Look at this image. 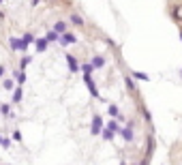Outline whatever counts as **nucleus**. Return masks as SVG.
Segmentation results:
<instances>
[{
	"label": "nucleus",
	"mask_w": 182,
	"mask_h": 165,
	"mask_svg": "<svg viewBox=\"0 0 182 165\" xmlns=\"http://www.w3.org/2000/svg\"><path fill=\"white\" fill-rule=\"evenodd\" d=\"M2 73H4V67H0V77H2Z\"/></svg>",
	"instance_id": "6ab92c4d"
},
{
	"label": "nucleus",
	"mask_w": 182,
	"mask_h": 165,
	"mask_svg": "<svg viewBox=\"0 0 182 165\" xmlns=\"http://www.w3.org/2000/svg\"><path fill=\"white\" fill-rule=\"evenodd\" d=\"M58 43H60V45H71V43H75V37H73V35H60Z\"/></svg>",
	"instance_id": "f257e3e1"
},
{
	"label": "nucleus",
	"mask_w": 182,
	"mask_h": 165,
	"mask_svg": "<svg viewBox=\"0 0 182 165\" xmlns=\"http://www.w3.org/2000/svg\"><path fill=\"white\" fill-rule=\"evenodd\" d=\"M67 62H69V69H71L73 73H75V71L79 69V64L75 62V56H67Z\"/></svg>",
	"instance_id": "f03ea898"
},
{
	"label": "nucleus",
	"mask_w": 182,
	"mask_h": 165,
	"mask_svg": "<svg viewBox=\"0 0 182 165\" xmlns=\"http://www.w3.org/2000/svg\"><path fill=\"white\" fill-rule=\"evenodd\" d=\"M71 22H73V24H75V26H82V24H84V19H82V17H79V15H75V13H73V15H71Z\"/></svg>",
	"instance_id": "423d86ee"
},
{
	"label": "nucleus",
	"mask_w": 182,
	"mask_h": 165,
	"mask_svg": "<svg viewBox=\"0 0 182 165\" xmlns=\"http://www.w3.org/2000/svg\"><path fill=\"white\" fill-rule=\"evenodd\" d=\"M64 30H67V24H64V22H58V24L54 26V32H56V35H64Z\"/></svg>",
	"instance_id": "7ed1b4c3"
},
{
	"label": "nucleus",
	"mask_w": 182,
	"mask_h": 165,
	"mask_svg": "<svg viewBox=\"0 0 182 165\" xmlns=\"http://www.w3.org/2000/svg\"><path fill=\"white\" fill-rule=\"evenodd\" d=\"M45 39H47V41H58V39H60V35H56V32H47Z\"/></svg>",
	"instance_id": "9b49d317"
},
{
	"label": "nucleus",
	"mask_w": 182,
	"mask_h": 165,
	"mask_svg": "<svg viewBox=\"0 0 182 165\" xmlns=\"http://www.w3.org/2000/svg\"><path fill=\"white\" fill-rule=\"evenodd\" d=\"M103 62H105V60H103L101 56H96V58L92 60V67H94V69H96V67H103Z\"/></svg>",
	"instance_id": "6e6552de"
},
{
	"label": "nucleus",
	"mask_w": 182,
	"mask_h": 165,
	"mask_svg": "<svg viewBox=\"0 0 182 165\" xmlns=\"http://www.w3.org/2000/svg\"><path fill=\"white\" fill-rule=\"evenodd\" d=\"M99 131H101V118L94 116V120H92V133H99Z\"/></svg>",
	"instance_id": "20e7f679"
},
{
	"label": "nucleus",
	"mask_w": 182,
	"mask_h": 165,
	"mask_svg": "<svg viewBox=\"0 0 182 165\" xmlns=\"http://www.w3.org/2000/svg\"><path fill=\"white\" fill-rule=\"evenodd\" d=\"M11 47L13 49H19V39H11Z\"/></svg>",
	"instance_id": "4468645a"
},
{
	"label": "nucleus",
	"mask_w": 182,
	"mask_h": 165,
	"mask_svg": "<svg viewBox=\"0 0 182 165\" xmlns=\"http://www.w3.org/2000/svg\"><path fill=\"white\" fill-rule=\"evenodd\" d=\"M2 86H4L6 90H11V88H13V80H4V82H2Z\"/></svg>",
	"instance_id": "ddd939ff"
},
{
	"label": "nucleus",
	"mask_w": 182,
	"mask_h": 165,
	"mask_svg": "<svg viewBox=\"0 0 182 165\" xmlns=\"http://www.w3.org/2000/svg\"><path fill=\"white\" fill-rule=\"evenodd\" d=\"M109 114H111V116H118V107L111 105V107H109Z\"/></svg>",
	"instance_id": "dca6fc26"
},
{
	"label": "nucleus",
	"mask_w": 182,
	"mask_h": 165,
	"mask_svg": "<svg viewBox=\"0 0 182 165\" xmlns=\"http://www.w3.org/2000/svg\"><path fill=\"white\" fill-rule=\"evenodd\" d=\"M0 2H2V0H0Z\"/></svg>",
	"instance_id": "412c9836"
},
{
	"label": "nucleus",
	"mask_w": 182,
	"mask_h": 165,
	"mask_svg": "<svg viewBox=\"0 0 182 165\" xmlns=\"http://www.w3.org/2000/svg\"><path fill=\"white\" fill-rule=\"evenodd\" d=\"M2 114H4V116H9V114H11V112H9V105H2Z\"/></svg>",
	"instance_id": "f3484780"
},
{
	"label": "nucleus",
	"mask_w": 182,
	"mask_h": 165,
	"mask_svg": "<svg viewBox=\"0 0 182 165\" xmlns=\"http://www.w3.org/2000/svg\"><path fill=\"white\" fill-rule=\"evenodd\" d=\"M111 135H114L111 131H105V133H103V137H105V139H111Z\"/></svg>",
	"instance_id": "a211bd4d"
},
{
	"label": "nucleus",
	"mask_w": 182,
	"mask_h": 165,
	"mask_svg": "<svg viewBox=\"0 0 182 165\" xmlns=\"http://www.w3.org/2000/svg\"><path fill=\"white\" fill-rule=\"evenodd\" d=\"M22 41L26 43V45H30V43L34 41V37H32V35H30V32H26V35H24V39H22Z\"/></svg>",
	"instance_id": "1a4fd4ad"
},
{
	"label": "nucleus",
	"mask_w": 182,
	"mask_h": 165,
	"mask_svg": "<svg viewBox=\"0 0 182 165\" xmlns=\"http://www.w3.org/2000/svg\"><path fill=\"white\" fill-rule=\"evenodd\" d=\"M9 144H11V139H4V137H0V146H4V148H6Z\"/></svg>",
	"instance_id": "2eb2a0df"
},
{
	"label": "nucleus",
	"mask_w": 182,
	"mask_h": 165,
	"mask_svg": "<svg viewBox=\"0 0 182 165\" xmlns=\"http://www.w3.org/2000/svg\"><path fill=\"white\" fill-rule=\"evenodd\" d=\"M37 2H39V0H32V4H37Z\"/></svg>",
	"instance_id": "aec40b11"
},
{
	"label": "nucleus",
	"mask_w": 182,
	"mask_h": 165,
	"mask_svg": "<svg viewBox=\"0 0 182 165\" xmlns=\"http://www.w3.org/2000/svg\"><path fill=\"white\" fill-rule=\"evenodd\" d=\"M28 64H30V56H24V58H22V69H26Z\"/></svg>",
	"instance_id": "f8f14e48"
},
{
	"label": "nucleus",
	"mask_w": 182,
	"mask_h": 165,
	"mask_svg": "<svg viewBox=\"0 0 182 165\" xmlns=\"http://www.w3.org/2000/svg\"><path fill=\"white\" fill-rule=\"evenodd\" d=\"M37 49H39V52H45L47 49V39H39V41H37Z\"/></svg>",
	"instance_id": "39448f33"
},
{
	"label": "nucleus",
	"mask_w": 182,
	"mask_h": 165,
	"mask_svg": "<svg viewBox=\"0 0 182 165\" xmlns=\"http://www.w3.org/2000/svg\"><path fill=\"white\" fill-rule=\"evenodd\" d=\"M15 80H17L19 84L26 82V75H24V71H15Z\"/></svg>",
	"instance_id": "0eeeda50"
},
{
	"label": "nucleus",
	"mask_w": 182,
	"mask_h": 165,
	"mask_svg": "<svg viewBox=\"0 0 182 165\" xmlns=\"http://www.w3.org/2000/svg\"><path fill=\"white\" fill-rule=\"evenodd\" d=\"M13 101H15V103H19V101H22V88H17V90H15V94H13Z\"/></svg>",
	"instance_id": "9d476101"
}]
</instances>
